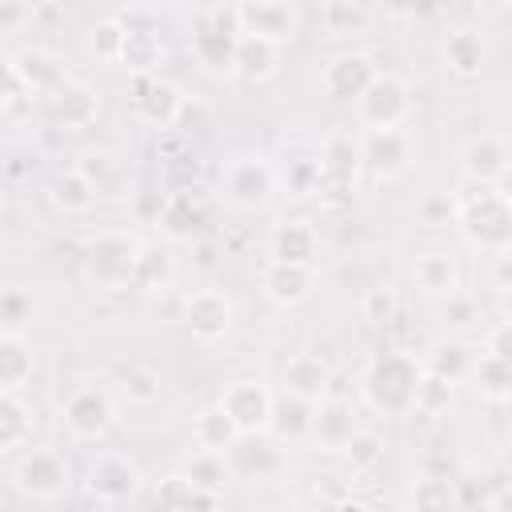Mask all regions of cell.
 I'll list each match as a JSON object with an SVG mask.
<instances>
[{
    "instance_id": "cell-24",
    "label": "cell",
    "mask_w": 512,
    "mask_h": 512,
    "mask_svg": "<svg viewBox=\"0 0 512 512\" xmlns=\"http://www.w3.org/2000/svg\"><path fill=\"white\" fill-rule=\"evenodd\" d=\"M156 504L160 508H216L220 496L204 484H196L188 472H176V476H164L156 484Z\"/></svg>"
},
{
    "instance_id": "cell-32",
    "label": "cell",
    "mask_w": 512,
    "mask_h": 512,
    "mask_svg": "<svg viewBox=\"0 0 512 512\" xmlns=\"http://www.w3.org/2000/svg\"><path fill=\"white\" fill-rule=\"evenodd\" d=\"M8 64H12L36 92H44V88H60V60H56L52 52H44V48H28V52L12 56Z\"/></svg>"
},
{
    "instance_id": "cell-1",
    "label": "cell",
    "mask_w": 512,
    "mask_h": 512,
    "mask_svg": "<svg viewBox=\"0 0 512 512\" xmlns=\"http://www.w3.org/2000/svg\"><path fill=\"white\" fill-rule=\"evenodd\" d=\"M424 364L408 352H380L368 372H364V396L376 412L384 416H404L416 408V388H420Z\"/></svg>"
},
{
    "instance_id": "cell-37",
    "label": "cell",
    "mask_w": 512,
    "mask_h": 512,
    "mask_svg": "<svg viewBox=\"0 0 512 512\" xmlns=\"http://www.w3.org/2000/svg\"><path fill=\"white\" fill-rule=\"evenodd\" d=\"M160 224L168 228V236H192V232H196V224H200V208L192 204V188L172 192V200H168Z\"/></svg>"
},
{
    "instance_id": "cell-44",
    "label": "cell",
    "mask_w": 512,
    "mask_h": 512,
    "mask_svg": "<svg viewBox=\"0 0 512 512\" xmlns=\"http://www.w3.org/2000/svg\"><path fill=\"white\" fill-rule=\"evenodd\" d=\"M168 192H160V188H140V192H132V216L136 220H144V224H160L164 220V208H168Z\"/></svg>"
},
{
    "instance_id": "cell-14",
    "label": "cell",
    "mask_w": 512,
    "mask_h": 512,
    "mask_svg": "<svg viewBox=\"0 0 512 512\" xmlns=\"http://www.w3.org/2000/svg\"><path fill=\"white\" fill-rule=\"evenodd\" d=\"M184 324H188V332H192L196 340H204V344L220 340V336L228 332V324H232V304H228V296L216 292V288L192 292V296L184 300Z\"/></svg>"
},
{
    "instance_id": "cell-15",
    "label": "cell",
    "mask_w": 512,
    "mask_h": 512,
    "mask_svg": "<svg viewBox=\"0 0 512 512\" xmlns=\"http://www.w3.org/2000/svg\"><path fill=\"white\" fill-rule=\"evenodd\" d=\"M180 104H184V96H180L172 84H160V80H144V76H140L136 96H132V108H136V116H140L148 128H156V132L172 128L176 116H180Z\"/></svg>"
},
{
    "instance_id": "cell-2",
    "label": "cell",
    "mask_w": 512,
    "mask_h": 512,
    "mask_svg": "<svg viewBox=\"0 0 512 512\" xmlns=\"http://www.w3.org/2000/svg\"><path fill=\"white\" fill-rule=\"evenodd\" d=\"M460 232L472 248L484 252H512V196L504 188H480V196L456 208Z\"/></svg>"
},
{
    "instance_id": "cell-56",
    "label": "cell",
    "mask_w": 512,
    "mask_h": 512,
    "mask_svg": "<svg viewBox=\"0 0 512 512\" xmlns=\"http://www.w3.org/2000/svg\"><path fill=\"white\" fill-rule=\"evenodd\" d=\"M484 4H488V8H504L508 0H484Z\"/></svg>"
},
{
    "instance_id": "cell-31",
    "label": "cell",
    "mask_w": 512,
    "mask_h": 512,
    "mask_svg": "<svg viewBox=\"0 0 512 512\" xmlns=\"http://www.w3.org/2000/svg\"><path fill=\"white\" fill-rule=\"evenodd\" d=\"M444 64L456 72V76H476L480 64H484V40L476 32H452L444 40Z\"/></svg>"
},
{
    "instance_id": "cell-27",
    "label": "cell",
    "mask_w": 512,
    "mask_h": 512,
    "mask_svg": "<svg viewBox=\"0 0 512 512\" xmlns=\"http://www.w3.org/2000/svg\"><path fill=\"white\" fill-rule=\"evenodd\" d=\"M160 60H164V44H160V36H156L152 28H128L120 64L132 68L136 76H144V72H152Z\"/></svg>"
},
{
    "instance_id": "cell-4",
    "label": "cell",
    "mask_w": 512,
    "mask_h": 512,
    "mask_svg": "<svg viewBox=\"0 0 512 512\" xmlns=\"http://www.w3.org/2000/svg\"><path fill=\"white\" fill-rule=\"evenodd\" d=\"M236 44H240V12H236V4L228 12L224 8L208 12L200 20V32L192 36L196 60L216 76H236Z\"/></svg>"
},
{
    "instance_id": "cell-48",
    "label": "cell",
    "mask_w": 512,
    "mask_h": 512,
    "mask_svg": "<svg viewBox=\"0 0 512 512\" xmlns=\"http://www.w3.org/2000/svg\"><path fill=\"white\" fill-rule=\"evenodd\" d=\"M412 500L420 508H444V504H452V488H448V480H420Z\"/></svg>"
},
{
    "instance_id": "cell-41",
    "label": "cell",
    "mask_w": 512,
    "mask_h": 512,
    "mask_svg": "<svg viewBox=\"0 0 512 512\" xmlns=\"http://www.w3.org/2000/svg\"><path fill=\"white\" fill-rule=\"evenodd\" d=\"M448 400H452V380H444V376H436V372H428V368H424L420 388H416V408H412V412L436 416V412H444V408H448Z\"/></svg>"
},
{
    "instance_id": "cell-3",
    "label": "cell",
    "mask_w": 512,
    "mask_h": 512,
    "mask_svg": "<svg viewBox=\"0 0 512 512\" xmlns=\"http://www.w3.org/2000/svg\"><path fill=\"white\" fill-rule=\"evenodd\" d=\"M140 240L124 236V232H104L84 248V276L96 288H124L136 276V260H140Z\"/></svg>"
},
{
    "instance_id": "cell-35",
    "label": "cell",
    "mask_w": 512,
    "mask_h": 512,
    "mask_svg": "<svg viewBox=\"0 0 512 512\" xmlns=\"http://www.w3.org/2000/svg\"><path fill=\"white\" fill-rule=\"evenodd\" d=\"M472 380L480 384V392H488V396H496V400L512 396V364L500 360V356H492V352H484V356L476 360Z\"/></svg>"
},
{
    "instance_id": "cell-16",
    "label": "cell",
    "mask_w": 512,
    "mask_h": 512,
    "mask_svg": "<svg viewBox=\"0 0 512 512\" xmlns=\"http://www.w3.org/2000/svg\"><path fill=\"white\" fill-rule=\"evenodd\" d=\"M312 264H288V260H272L264 268V292L268 300H276L280 308H292L300 300L312 296Z\"/></svg>"
},
{
    "instance_id": "cell-53",
    "label": "cell",
    "mask_w": 512,
    "mask_h": 512,
    "mask_svg": "<svg viewBox=\"0 0 512 512\" xmlns=\"http://www.w3.org/2000/svg\"><path fill=\"white\" fill-rule=\"evenodd\" d=\"M496 284L500 288H512V256L500 252V264H496Z\"/></svg>"
},
{
    "instance_id": "cell-7",
    "label": "cell",
    "mask_w": 512,
    "mask_h": 512,
    "mask_svg": "<svg viewBox=\"0 0 512 512\" xmlns=\"http://www.w3.org/2000/svg\"><path fill=\"white\" fill-rule=\"evenodd\" d=\"M16 488L32 500H56L68 492V460L56 448H32L16 464Z\"/></svg>"
},
{
    "instance_id": "cell-30",
    "label": "cell",
    "mask_w": 512,
    "mask_h": 512,
    "mask_svg": "<svg viewBox=\"0 0 512 512\" xmlns=\"http://www.w3.org/2000/svg\"><path fill=\"white\" fill-rule=\"evenodd\" d=\"M424 368L456 384V380L472 376V368H476V352H472L468 344H460V340H448V344H436V348H432V356L424 360Z\"/></svg>"
},
{
    "instance_id": "cell-6",
    "label": "cell",
    "mask_w": 512,
    "mask_h": 512,
    "mask_svg": "<svg viewBox=\"0 0 512 512\" xmlns=\"http://www.w3.org/2000/svg\"><path fill=\"white\" fill-rule=\"evenodd\" d=\"M272 188H276V172L260 156H236L220 172V192L236 208H260V204H268Z\"/></svg>"
},
{
    "instance_id": "cell-18",
    "label": "cell",
    "mask_w": 512,
    "mask_h": 512,
    "mask_svg": "<svg viewBox=\"0 0 512 512\" xmlns=\"http://www.w3.org/2000/svg\"><path fill=\"white\" fill-rule=\"evenodd\" d=\"M96 112H100V100L84 84H60L52 96V116L64 132H84L96 120Z\"/></svg>"
},
{
    "instance_id": "cell-22",
    "label": "cell",
    "mask_w": 512,
    "mask_h": 512,
    "mask_svg": "<svg viewBox=\"0 0 512 512\" xmlns=\"http://www.w3.org/2000/svg\"><path fill=\"white\" fill-rule=\"evenodd\" d=\"M276 60H280V44H272L264 36H252V32H240V44H236V76H244V80H268L276 72Z\"/></svg>"
},
{
    "instance_id": "cell-47",
    "label": "cell",
    "mask_w": 512,
    "mask_h": 512,
    "mask_svg": "<svg viewBox=\"0 0 512 512\" xmlns=\"http://www.w3.org/2000/svg\"><path fill=\"white\" fill-rule=\"evenodd\" d=\"M392 312H396L392 288H368V296H364V316H368L372 324H384V320H392Z\"/></svg>"
},
{
    "instance_id": "cell-20",
    "label": "cell",
    "mask_w": 512,
    "mask_h": 512,
    "mask_svg": "<svg viewBox=\"0 0 512 512\" xmlns=\"http://www.w3.org/2000/svg\"><path fill=\"white\" fill-rule=\"evenodd\" d=\"M32 408L20 400V388H0V452H16L32 436Z\"/></svg>"
},
{
    "instance_id": "cell-12",
    "label": "cell",
    "mask_w": 512,
    "mask_h": 512,
    "mask_svg": "<svg viewBox=\"0 0 512 512\" xmlns=\"http://www.w3.org/2000/svg\"><path fill=\"white\" fill-rule=\"evenodd\" d=\"M376 76H380V68L372 64V56H364V52H340V56H332L324 64L320 84H324L328 100H360L364 88Z\"/></svg>"
},
{
    "instance_id": "cell-11",
    "label": "cell",
    "mask_w": 512,
    "mask_h": 512,
    "mask_svg": "<svg viewBox=\"0 0 512 512\" xmlns=\"http://www.w3.org/2000/svg\"><path fill=\"white\" fill-rule=\"evenodd\" d=\"M64 424L76 440H104L108 428L116 424V412H112V400L92 388V384H80L68 400H64Z\"/></svg>"
},
{
    "instance_id": "cell-17",
    "label": "cell",
    "mask_w": 512,
    "mask_h": 512,
    "mask_svg": "<svg viewBox=\"0 0 512 512\" xmlns=\"http://www.w3.org/2000/svg\"><path fill=\"white\" fill-rule=\"evenodd\" d=\"M284 392L288 396H300V400H312V404H320L324 396H328V380H332V372H328V364L320 360V356H308V352H300V356H292L288 364H284Z\"/></svg>"
},
{
    "instance_id": "cell-49",
    "label": "cell",
    "mask_w": 512,
    "mask_h": 512,
    "mask_svg": "<svg viewBox=\"0 0 512 512\" xmlns=\"http://www.w3.org/2000/svg\"><path fill=\"white\" fill-rule=\"evenodd\" d=\"M444 320L452 328H464L476 320V300L472 296H460V292H448V304H444Z\"/></svg>"
},
{
    "instance_id": "cell-23",
    "label": "cell",
    "mask_w": 512,
    "mask_h": 512,
    "mask_svg": "<svg viewBox=\"0 0 512 512\" xmlns=\"http://www.w3.org/2000/svg\"><path fill=\"white\" fill-rule=\"evenodd\" d=\"M412 280H416V288L428 292V296H448V292H456L460 272H456V260H452L448 252H424V256H416V264H412Z\"/></svg>"
},
{
    "instance_id": "cell-26",
    "label": "cell",
    "mask_w": 512,
    "mask_h": 512,
    "mask_svg": "<svg viewBox=\"0 0 512 512\" xmlns=\"http://www.w3.org/2000/svg\"><path fill=\"white\" fill-rule=\"evenodd\" d=\"M96 196H100V188H96L80 168H68V172H60V176L52 180V204H56L60 212H68V216L88 212V208L96 204Z\"/></svg>"
},
{
    "instance_id": "cell-29",
    "label": "cell",
    "mask_w": 512,
    "mask_h": 512,
    "mask_svg": "<svg viewBox=\"0 0 512 512\" xmlns=\"http://www.w3.org/2000/svg\"><path fill=\"white\" fill-rule=\"evenodd\" d=\"M32 376V348L20 340V332L0 336V388H20Z\"/></svg>"
},
{
    "instance_id": "cell-21",
    "label": "cell",
    "mask_w": 512,
    "mask_h": 512,
    "mask_svg": "<svg viewBox=\"0 0 512 512\" xmlns=\"http://www.w3.org/2000/svg\"><path fill=\"white\" fill-rule=\"evenodd\" d=\"M240 436H244V432L236 428V420H232L220 404L204 408V412L196 416V424H192V440H196V448H204V452H228V448H236Z\"/></svg>"
},
{
    "instance_id": "cell-9",
    "label": "cell",
    "mask_w": 512,
    "mask_h": 512,
    "mask_svg": "<svg viewBox=\"0 0 512 512\" xmlns=\"http://www.w3.org/2000/svg\"><path fill=\"white\" fill-rule=\"evenodd\" d=\"M216 404L236 420V428H240L244 436H256V432H268V428H272L276 400H272V392H268L264 384H256V380H232V384L220 392Z\"/></svg>"
},
{
    "instance_id": "cell-19",
    "label": "cell",
    "mask_w": 512,
    "mask_h": 512,
    "mask_svg": "<svg viewBox=\"0 0 512 512\" xmlns=\"http://www.w3.org/2000/svg\"><path fill=\"white\" fill-rule=\"evenodd\" d=\"M268 252H272V260L312 264V256H316V232H312V224H304V220H284V224H276V232H272V240H268Z\"/></svg>"
},
{
    "instance_id": "cell-51",
    "label": "cell",
    "mask_w": 512,
    "mask_h": 512,
    "mask_svg": "<svg viewBox=\"0 0 512 512\" xmlns=\"http://www.w3.org/2000/svg\"><path fill=\"white\" fill-rule=\"evenodd\" d=\"M76 168H80V172H84V176H88V180H92L100 192L108 188V172H112V164H108V156H104V152H88V156H84Z\"/></svg>"
},
{
    "instance_id": "cell-8",
    "label": "cell",
    "mask_w": 512,
    "mask_h": 512,
    "mask_svg": "<svg viewBox=\"0 0 512 512\" xmlns=\"http://www.w3.org/2000/svg\"><path fill=\"white\" fill-rule=\"evenodd\" d=\"M84 488H88V500L96 504H124L140 492V468L120 452H104L88 464Z\"/></svg>"
},
{
    "instance_id": "cell-50",
    "label": "cell",
    "mask_w": 512,
    "mask_h": 512,
    "mask_svg": "<svg viewBox=\"0 0 512 512\" xmlns=\"http://www.w3.org/2000/svg\"><path fill=\"white\" fill-rule=\"evenodd\" d=\"M484 352H492V356H500V360H508V364H512V316H504V320L488 332Z\"/></svg>"
},
{
    "instance_id": "cell-42",
    "label": "cell",
    "mask_w": 512,
    "mask_h": 512,
    "mask_svg": "<svg viewBox=\"0 0 512 512\" xmlns=\"http://www.w3.org/2000/svg\"><path fill=\"white\" fill-rule=\"evenodd\" d=\"M124 36H128V28L120 24V20H104V24H96V32H92V52H96V60H120V52H124Z\"/></svg>"
},
{
    "instance_id": "cell-28",
    "label": "cell",
    "mask_w": 512,
    "mask_h": 512,
    "mask_svg": "<svg viewBox=\"0 0 512 512\" xmlns=\"http://www.w3.org/2000/svg\"><path fill=\"white\" fill-rule=\"evenodd\" d=\"M320 164H324V180H352L356 168L364 164L360 144H352V136H328L320 148Z\"/></svg>"
},
{
    "instance_id": "cell-54",
    "label": "cell",
    "mask_w": 512,
    "mask_h": 512,
    "mask_svg": "<svg viewBox=\"0 0 512 512\" xmlns=\"http://www.w3.org/2000/svg\"><path fill=\"white\" fill-rule=\"evenodd\" d=\"M488 508H512V492H500V496H492V500H488Z\"/></svg>"
},
{
    "instance_id": "cell-5",
    "label": "cell",
    "mask_w": 512,
    "mask_h": 512,
    "mask_svg": "<svg viewBox=\"0 0 512 512\" xmlns=\"http://www.w3.org/2000/svg\"><path fill=\"white\" fill-rule=\"evenodd\" d=\"M412 100H408V84L396 76V72H380L364 96L356 100V116L364 128H400L404 116H408Z\"/></svg>"
},
{
    "instance_id": "cell-36",
    "label": "cell",
    "mask_w": 512,
    "mask_h": 512,
    "mask_svg": "<svg viewBox=\"0 0 512 512\" xmlns=\"http://www.w3.org/2000/svg\"><path fill=\"white\" fill-rule=\"evenodd\" d=\"M320 184H324V164H320V156H296V160H288V168H284V188H288L292 196H312V192H320Z\"/></svg>"
},
{
    "instance_id": "cell-34",
    "label": "cell",
    "mask_w": 512,
    "mask_h": 512,
    "mask_svg": "<svg viewBox=\"0 0 512 512\" xmlns=\"http://www.w3.org/2000/svg\"><path fill=\"white\" fill-rule=\"evenodd\" d=\"M132 284L144 288V292H160V288H168V284H172V256H168V248H160V244H144V248H140V260H136V276H132Z\"/></svg>"
},
{
    "instance_id": "cell-46",
    "label": "cell",
    "mask_w": 512,
    "mask_h": 512,
    "mask_svg": "<svg viewBox=\"0 0 512 512\" xmlns=\"http://www.w3.org/2000/svg\"><path fill=\"white\" fill-rule=\"evenodd\" d=\"M360 24H364V16L352 4H344V0H332L328 4V36H344V32H352Z\"/></svg>"
},
{
    "instance_id": "cell-55",
    "label": "cell",
    "mask_w": 512,
    "mask_h": 512,
    "mask_svg": "<svg viewBox=\"0 0 512 512\" xmlns=\"http://www.w3.org/2000/svg\"><path fill=\"white\" fill-rule=\"evenodd\" d=\"M504 312L512 316V288H504Z\"/></svg>"
},
{
    "instance_id": "cell-45",
    "label": "cell",
    "mask_w": 512,
    "mask_h": 512,
    "mask_svg": "<svg viewBox=\"0 0 512 512\" xmlns=\"http://www.w3.org/2000/svg\"><path fill=\"white\" fill-rule=\"evenodd\" d=\"M188 476L196 480V484H204V488H216L220 480H224V452H196L192 456V464H188Z\"/></svg>"
},
{
    "instance_id": "cell-33",
    "label": "cell",
    "mask_w": 512,
    "mask_h": 512,
    "mask_svg": "<svg viewBox=\"0 0 512 512\" xmlns=\"http://www.w3.org/2000/svg\"><path fill=\"white\" fill-rule=\"evenodd\" d=\"M312 424H316V404L300 396H288L272 412V432H280V440H300L312 432Z\"/></svg>"
},
{
    "instance_id": "cell-38",
    "label": "cell",
    "mask_w": 512,
    "mask_h": 512,
    "mask_svg": "<svg viewBox=\"0 0 512 512\" xmlns=\"http://www.w3.org/2000/svg\"><path fill=\"white\" fill-rule=\"evenodd\" d=\"M312 432H316L328 448H344V440H348L356 428H352V420H348V412H344L340 404H324V400H320V412H316Z\"/></svg>"
},
{
    "instance_id": "cell-25",
    "label": "cell",
    "mask_w": 512,
    "mask_h": 512,
    "mask_svg": "<svg viewBox=\"0 0 512 512\" xmlns=\"http://www.w3.org/2000/svg\"><path fill=\"white\" fill-rule=\"evenodd\" d=\"M468 172L472 176H480L484 184H496V180H504L508 172H512V152H508V144L504 140H496V136H484V140H476L472 148H468Z\"/></svg>"
},
{
    "instance_id": "cell-13",
    "label": "cell",
    "mask_w": 512,
    "mask_h": 512,
    "mask_svg": "<svg viewBox=\"0 0 512 512\" xmlns=\"http://www.w3.org/2000/svg\"><path fill=\"white\" fill-rule=\"evenodd\" d=\"M360 152L376 176H400L412 160V140L404 128H368L360 140Z\"/></svg>"
},
{
    "instance_id": "cell-10",
    "label": "cell",
    "mask_w": 512,
    "mask_h": 512,
    "mask_svg": "<svg viewBox=\"0 0 512 512\" xmlns=\"http://www.w3.org/2000/svg\"><path fill=\"white\" fill-rule=\"evenodd\" d=\"M236 12H240V32L264 36V40H272L280 48L300 28V12H296L292 0H240Z\"/></svg>"
},
{
    "instance_id": "cell-39",
    "label": "cell",
    "mask_w": 512,
    "mask_h": 512,
    "mask_svg": "<svg viewBox=\"0 0 512 512\" xmlns=\"http://www.w3.org/2000/svg\"><path fill=\"white\" fill-rule=\"evenodd\" d=\"M120 392H124L128 404H156L160 400V376L152 368L136 364V368H128L120 376Z\"/></svg>"
},
{
    "instance_id": "cell-52",
    "label": "cell",
    "mask_w": 512,
    "mask_h": 512,
    "mask_svg": "<svg viewBox=\"0 0 512 512\" xmlns=\"http://www.w3.org/2000/svg\"><path fill=\"white\" fill-rule=\"evenodd\" d=\"M420 212H424V220H448L452 216V200L448 196H432V200L420 204Z\"/></svg>"
},
{
    "instance_id": "cell-43",
    "label": "cell",
    "mask_w": 512,
    "mask_h": 512,
    "mask_svg": "<svg viewBox=\"0 0 512 512\" xmlns=\"http://www.w3.org/2000/svg\"><path fill=\"white\" fill-rule=\"evenodd\" d=\"M0 320H4V332H20L32 320V300L20 288H8L0 296Z\"/></svg>"
},
{
    "instance_id": "cell-40",
    "label": "cell",
    "mask_w": 512,
    "mask_h": 512,
    "mask_svg": "<svg viewBox=\"0 0 512 512\" xmlns=\"http://www.w3.org/2000/svg\"><path fill=\"white\" fill-rule=\"evenodd\" d=\"M344 456H348L352 472H368V468L380 464V456H384V440H380L376 432H360V428H356V432L344 440Z\"/></svg>"
}]
</instances>
